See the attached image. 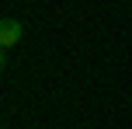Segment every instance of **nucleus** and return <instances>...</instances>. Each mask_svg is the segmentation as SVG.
<instances>
[{
    "label": "nucleus",
    "instance_id": "1",
    "mask_svg": "<svg viewBox=\"0 0 132 129\" xmlns=\"http://www.w3.org/2000/svg\"><path fill=\"white\" fill-rule=\"evenodd\" d=\"M21 39H24V25H21L18 18H4V21H0V45H4V49L18 45Z\"/></svg>",
    "mask_w": 132,
    "mask_h": 129
}]
</instances>
